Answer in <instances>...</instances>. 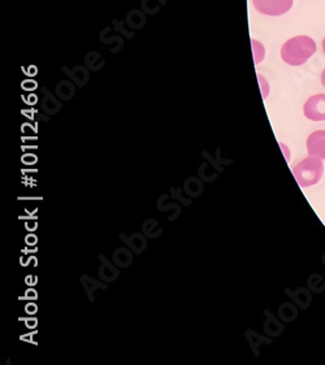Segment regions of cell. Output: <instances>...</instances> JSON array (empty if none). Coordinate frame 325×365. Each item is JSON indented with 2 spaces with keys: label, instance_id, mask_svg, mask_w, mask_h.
I'll return each mask as SVG.
<instances>
[{
  "label": "cell",
  "instance_id": "cell-1",
  "mask_svg": "<svg viewBox=\"0 0 325 365\" xmlns=\"http://www.w3.org/2000/svg\"><path fill=\"white\" fill-rule=\"evenodd\" d=\"M315 52H316V43L312 38L307 36H298L282 44L281 58L288 66H301L309 58H312Z\"/></svg>",
  "mask_w": 325,
  "mask_h": 365
},
{
  "label": "cell",
  "instance_id": "cell-2",
  "mask_svg": "<svg viewBox=\"0 0 325 365\" xmlns=\"http://www.w3.org/2000/svg\"><path fill=\"white\" fill-rule=\"evenodd\" d=\"M293 175L301 187L318 185L324 175L323 160L316 156H307L293 167Z\"/></svg>",
  "mask_w": 325,
  "mask_h": 365
},
{
  "label": "cell",
  "instance_id": "cell-3",
  "mask_svg": "<svg viewBox=\"0 0 325 365\" xmlns=\"http://www.w3.org/2000/svg\"><path fill=\"white\" fill-rule=\"evenodd\" d=\"M255 9L267 16L285 15L293 7V0H252Z\"/></svg>",
  "mask_w": 325,
  "mask_h": 365
},
{
  "label": "cell",
  "instance_id": "cell-4",
  "mask_svg": "<svg viewBox=\"0 0 325 365\" xmlns=\"http://www.w3.org/2000/svg\"><path fill=\"white\" fill-rule=\"evenodd\" d=\"M303 113L311 121H325V94L309 98L303 106Z\"/></svg>",
  "mask_w": 325,
  "mask_h": 365
},
{
  "label": "cell",
  "instance_id": "cell-5",
  "mask_svg": "<svg viewBox=\"0 0 325 365\" xmlns=\"http://www.w3.org/2000/svg\"><path fill=\"white\" fill-rule=\"evenodd\" d=\"M307 153L310 156H316L319 159H325V130H316L311 133L306 142Z\"/></svg>",
  "mask_w": 325,
  "mask_h": 365
},
{
  "label": "cell",
  "instance_id": "cell-6",
  "mask_svg": "<svg viewBox=\"0 0 325 365\" xmlns=\"http://www.w3.org/2000/svg\"><path fill=\"white\" fill-rule=\"evenodd\" d=\"M99 260H100V267H99V278L104 281V282H113L116 278L120 276V270L110 263V260H107V257L104 255H99Z\"/></svg>",
  "mask_w": 325,
  "mask_h": 365
},
{
  "label": "cell",
  "instance_id": "cell-7",
  "mask_svg": "<svg viewBox=\"0 0 325 365\" xmlns=\"http://www.w3.org/2000/svg\"><path fill=\"white\" fill-rule=\"evenodd\" d=\"M120 238L125 242L126 245L129 246V249L132 250L137 255H140L148 247V241L143 234L134 233L130 237H126L125 234L121 233Z\"/></svg>",
  "mask_w": 325,
  "mask_h": 365
},
{
  "label": "cell",
  "instance_id": "cell-8",
  "mask_svg": "<svg viewBox=\"0 0 325 365\" xmlns=\"http://www.w3.org/2000/svg\"><path fill=\"white\" fill-rule=\"evenodd\" d=\"M80 281H81V285L83 286L90 302H94V292L96 290H99V289L105 290L107 289L105 284H102V282H99V281H96L94 278L89 277V276H81Z\"/></svg>",
  "mask_w": 325,
  "mask_h": 365
},
{
  "label": "cell",
  "instance_id": "cell-9",
  "mask_svg": "<svg viewBox=\"0 0 325 365\" xmlns=\"http://www.w3.org/2000/svg\"><path fill=\"white\" fill-rule=\"evenodd\" d=\"M112 260L118 268H128L130 264L133 263V255L130 250L118 249L113 252Z\"/></svg>",
  "mask_w": 325,
  "mask_h": 365
},
{
  "label": "cell",
  "instance_id": "cell-10",
  "mask_svg": "<svg viewBox=\"0 0 325 365\" xmlns=\"http://www.w3.org/2000/svg\"><path fill=\"white\" fill-rule=\"evenodd\" d=\"M203 190H205L203 182L197 177H189L184 182V191H185L186 195L192 199L200 197Z\"/></svg>",
  "mask_w": 325,
  "mask_h": 365
},
{
  "label": "cell",
  "instance_id": "cell-11",
  "mask_svg": "<svg viewBox=\"0 0 325 365\" xmlns=\"http://www.w3.org/2000/svg\"><path fill=\"white\" fill-rule=\"evenodd\" d=\"M142 232L151 240H155L159 235H162V229L159 227V222L154 219H148L142 224Z\"/></svg>",
  "mask_w": 325,
  "mask_h": 365
},
{
  "label": "cell",
  "instance_id": "cell-12",
  "mask_svg": "<svg viewBox=\"0 0 325 365\" xmlns=\"http://www.w3.org/2000/svg\"><path fill=\"white\" fill-rule=\"evenodd\" d=\"M252 46H254V58H255V63L259 64L262 61V58L264 56V50H263V46L257 42V41H252Z\"/></svg>",
  "mask_w": 325,
  "mask_h": 365
},
{
  "label": "cell",
  "instance_id": "cell-13",
  "mask_svg": "<svg viewBox=\"0 0 325 365\" xmlns=\"http://www.w3.org/2000/svg\"><path fill=\"white\" fill-rule=\"evenodd\" d=\"M181 192H182V189H170V194H172V197H176L177 200H180L182 205L187 207V205H190L192 203V197L190 199H184V197H181Z\"/></svg>",
  "mask_w": 325,
  "mask_h": 365
},
{
  "label": "cell",
  "instance_id": "cell-14",
  "mask_svg": "<svg viewBox=\"0 0 325 365\" xmlns=\"http://www.w3.org/2000/svg\"><path fill=\"white\" fill-rule=\"evenodd\" d=\"M25 311H26V314H37V304H36V303H33V302H30V303H28V304H26V307H25Z\"/></svg>",
  "mask_w": 325,
  "mask_h": 365
},
{
  "label": "cell",
  "instance_id": "cell-15",
  "mask_svg": "<svg viewBox=\"0 0 325 365\" xmlns=\"http://www.w3.org/2000/svg\"><path fill=\"white\" fill-rule=\"evenodd\" d=\"M158 210L162 212L170 211V210H177V211L181 212V210H180V207H178V205H167V207H164V205H158Z\"/></svg>",
  "mask_w": 325,
  "mask_h": 365
},
{
  "label": "cell",
  "instance_id": "cell-16",
  "mask_svg": "<svg viewBox=\"0 0 325 365\" xmlns=\"http://www.w3.org/2000/svg\"><path fill=\"white\" fill-rule=\"evenodd\" d=\"M25 298H26V299L28 300L37 299V292H34V290H28V292H26V294H25Z\"/></svg>",
  "mask_w": 325,
  "mask_h": 365
},
{
  "label": "cell",
  "instance_id": "cell-17",
  "mask_svg": "<svg viewBox=\"0 0 325 365\" xmlns=\"http://www.w3.org/2000/svg\"><path fill=\"white\" fill-rule=\"evenodd\" d=\"M26 327L28 328H36L37 327V320L36 319H30V320L26 322Z\"/></svg>",
  "mask_w": 325,
  "mask_h": 365
},
{
  "label": "cell",
  "instance_id": "cell-18",
  "mask_svg": "<svg viewBox=\"0 0 325 365\" xmlns=\"http://www.w3.org/2000/svg\"><path fill=\"white\" fill-rule=\"evenodd\" d=\"M281 148L284 150V154H285V159H287V161L290 160V153H289L288 148H285V145H282V143H280Z\"/></svg>",
  "mask_w": 325,
  "mask_h": 365
},
{
  "label": "cell",
  "instance_id": "cell-19",
  "mask_svg": "<svg viewBox=\"0 0 325 365\" xmlns=\"http://www.w3.org/2000/svg\"><path fill=\"white\" fill-rule=\"evenodd\" d=\"M321 83H323V86L325 88V68L324 71L321 72Z\"/></svg>",
  "mask_w": 325,
  "mask_h": 365
},
{
  "label": "cell",
  "instance_id": "cell-20",
  "mask_svg": "<svg viewBox=\"0 0 325 365\" xmlns=\"http://www.w3.org/2000/svg\"><path fill=\"white\" fill-rule=\"evenodd\" d=\"M323 51H324L325 53V38L323 39Z\"/></svg>",
  "mask_w": 325,
  "mask_h": 365
}]
</instances>
